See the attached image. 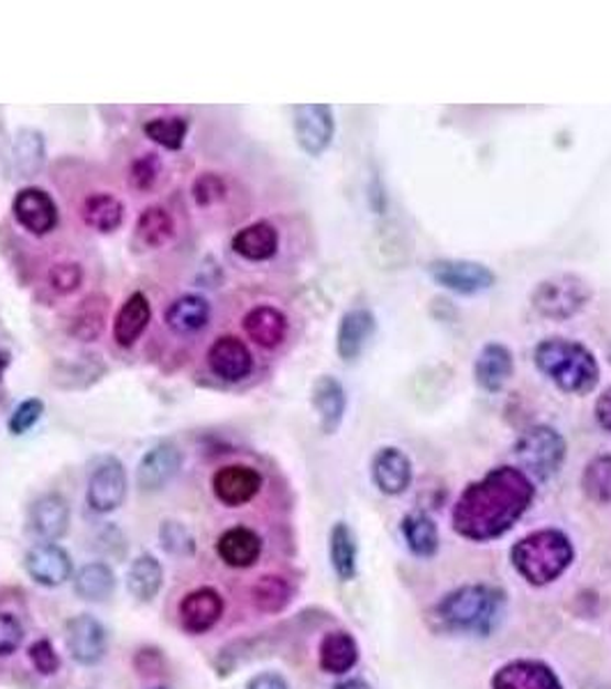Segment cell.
<instances>
[{
  "label": "cell",
  "mask_w": 611,
  "mask_h": 689,
  "mask_svg": "<svg viewBox=\"0 0 611 689\" xmlns=\"http://www.w3.org/2000/svg\"><path fill=\"white\" fill-rule=\"evenodd\" d=\"M159 540L168 554L175 556H194L196 554V538L187 526L175 520H166L159 526Z\"/></svg>",
  "instance_id": "cell-40"
},
{
  "label": "cell",
  "mask_w": 611,
  "mask_h": 689,
  "mask_svg": "<svg viewBox=\"0 0 611 689\" xmlns=\"http://www.w3.org/2000/svg\"><path fill=\"white\" fill-rule=\"evenodd\" d=\"M515 370L513 352L503 342H488L473 361L476 384L488 393H499L509 384Z\"/></svg>",
  "instance_id": "cell-20"
},
{
  "label": "cell",
  "mask_w": 611,
  "mask_h": 689,
  "mask_svg": "<svg viewBox=\"0 0 611 689\" xmlns=\"http://www.w3.org/2000/svg\"><path fill=\"white\" fill-rule=\"evenodd\" d=\"M492 689H564V685L545 661L515 659L494 674Z\"/></svg>",
  "instance_id": "cell-17"
},
{
  "label": "cell",
  "mask_w": 611,
  "mask_h": 689,
  "mask_svg": "<svg viewBox=\"0 0 611 689\" xmlns=\"http://www.w3.org/2000/svg\"><path fill=\"white\" fill-rule=\"evenodd\" d=\"M12 158H14V171L19 177H35L46 158V145L42 131L37 129H19L12 145Z\"/></svg>",
  "instance_id": "cell-33"
},
{
  "label": "cell",
  "mask_w": 611,
  "mask_h": 689,
  "mask_svg": "<svg viewBox=\"0 0 611 689\" xmlns=\"http://www.w3.org/2000/svg\"><path fill=\"white\" fill-rule=\"evenodd\" d=\"M48 287L58 295H72L84 283V270L78 262H58L48 270Z\"/></svg>",
  "instance_id": "cell-42"
},
{
  "label": "cell",
  "mask_w": 611,
  "mask_h": 689,
  "mask_svg": "<svg viewBox=\"0 0 611 689\" xmlns=\"http://www.w3.org/2000/svg\"><path fill=\"white\" fill-rule=\"evenodd\" d=\"M310 403L317 414V420H320L323 433L325 435L338 433L345 418V409H348V393H345V386L331 375L317 378L310 391Z\"/></svg>",
  "instance_id": "cell-21"
},
{
  "label": "cell",
  "mask_w": 611,
  "mask_h": 689,
  "mask_svg": "<svg viewBox=\"0 0 611 689\" xmlns=\"http://www.w3.org/2000/svg\"><path fill=\"white\" fill-rule=\"evenodd\" d=\"M534 361L541 373L570 395H587L600 382V363L596 354L577 340L552 336L538 342Z\"/></svg>",
  "instance_id": "cell-2"
},
{
  "label": "cell",
  "mask_w": 611,
  "mask_h": 689,
  "mask_svg": "<svg viewBox=\"0 0 611 689\" xmlns=\"http://www.w3.org/2000/svg\"><path fill=\"white\" fill-rule=\"evenodd\" d=\"M118 579L109 564H86L74 575V593L86 602H103L116 593Z\"/></svg>",
  "instance_id": "cell-32"
},
{
  "label": "cell",
  "mask_w": 611,
  "mask_h": 689,
  "mask_svg": "<svg viewBox=\"0 0 611 689\" xmlns=\"http://www.w3.org/2000/svg\"><path fill=\"white\" fill-rule=\"evenodd\" d=\"M501 606V591L485 584H469L450 591L437 604V616L450 630L485 634L497 625Z\"/></svg>",
  "instance_id": "cell-4"
},
{
  "label": "cell",
  "mask_w": 611,
  "mask_h": 689,
  "mask_svg": "<svg viewBox=\"0 0 611 689\" xmlns=\"http://www.w3.org/2000/svg\"><path fill=\"white\" fill-rule=\"evenodd\" d=\"M412 462L401 448L384 446L373 458V481L386 496H397L412 485Z\"/></svg>",
  "instance_id": "cell-22"
},
{
  "label": "cell",
  "mask_w": 611,
  "mask_h": 689,
  "mask_svg": "<svg viewBox=\"0 0 611 689\" xmlns=\"http://www.w3.org/2000/svg\"><path fill=\"white\" fill-rule=\"evenodd\" d=\"M295 139L308 156H320L334 141L336 120L327 103H302L295 106Z\"/></svg>",
  "instance_id": "cell-9"
},
{
  "label": "cell",
  "mask_w": 611,
  "mask_h": 689,
  "mask_svg": "<svg viewBox=\"0 0 611 689\" xmlns=\"http://www.w3.org/2000/svg\"><path fill=\"white\" fill-rule=\"evenodd\" d=\"M179 467H182V453L175 444L162 441L152 446L141 458L139 469H137L139 488L145 492L164 490L175 479Z\"/></svg>",
  "instance_id": "cell-18"
},
{
  "label": "cell",
  "mask_w": 611,
  "mask_h": 689,
  "mask_svg": "<svg viewBox=\"0 0 611 689\" xmlns=\"http://www.w3.org/2000/svg\"><path fill=\"white\" fill-rule=\"evenodd\" d=\"M23 568L35 584L44 589H58L72 579V559L69 554L56 543H40L25 551Z\"/></svg>",
  "instance_id": "cell-12"
},
{
  "label": "cell",
  "mask_w": 611,
  "mask_h": 689,
  "mask_svg": "<svg viewBox=\"0 0 611 689\" xmlns=\"http://www.w3.org/2000/svg\"><path fill=\"white\" fill-rule=\"evenodd\" d=\"M403 536L407 547L421 559H430L439 549V528L423 513H412L403 520Z\"/></svg>",
  "instance_id": "cell-36"
},
{
  "label": "cell",
  "mask_w": 611,
  "mask_h": 689,
  "mask_svg": "<svg viewBox=\"0 0 611 689\" xmlns=\"http://www.w3.org/2000/svg\"><path fill=\"white\" fill-rule=\"evenodd\" d=\"M430 278L456 295H481L497 283V274L483 262L439 258L428 264Z\"/></svg>",
  "instance_id": "cell-7"
},
{
  "label": "cell",
  "mask_w": 611,
  "mask_h": 689,
  "mask_svg": "<svg viewBox=\"0 0 611 689\" xmlns=\"http://www.w3.org/2000/svg\"><path fill=\"white\" fill-rule=\"evenodd\" d=\"M262 490V473L249 464H228L211 475V492L228 508L247 506Z\"/></svg>",
  "instance_id": "cell-14"
},
{
  "label": "cell",
  "mask_w": 611,
  "mask_h": 689,
  "mask_svg": "<svg viewBox=\"0 0 611 689\" xmlns=\"http://www.w3.org/2000/svg\"><path fill=\"white\" fill-rule=\"evenodd\" d=\"M154 689H166V687H154Z\"/></svg>",
  "instance_id": "cell-51"
},
{
  "label": "cell",
  "mask_w": 611,
  "mask_h": 689,
  "mask_svg": "<svg viewBox=\"0 0 611 689\" xmlns=\"http://www.w3.org/2000/svg\"><path fill=\"white\" fill-rule=\"evenodd\" d=\"M159 175H162V158H159L154 152H148V154H141L137 156L134 162H131L129 166V187L134 192H150Z\"/></svg>",
  "instance_id": "cell-41"
},
{
  "label": "cell",
  "mask_w": 611,
  "mask_h": 689,
  "mask_svg": "<svg viewBox=\"0 0 611 689\" xmlns=\"http://www.w3.org/2000/svg\"><path fill=\"white\" fill-rule=\"evenodd\" d=\"M359 644L348 632H329L320 644V667L327 674L342 676L357 667Z\"/></svg>",
  "instance_id": "cell-29"
},
{
  "label": "cell",
  "mask_w": 611,
  "mask_h": 689,
  "mask_svg": "<svg viewBox=\"0 0 611 689\" xmlns=\"http://www.w3.org/2000/svg\"><path fill=\"white\" fill-rule=\"evenodd\" d=\"M152 320L150 299L143 293L129 295L113 317V340L120 348H131L145 333Z\"/></svg>",
  "instance_id": "cell-26"
},
{
  "label": "cell",
  "mask_w": 611,
  "mask_h": 689,
  "mask_svg": "<svg viewBox=\"0 0 611 689\" xmlns=\"http://www.w3.org/2000/svg\"><path fill=\"white\" fill-rule=\"evenodd\" d=\"M127 499V471L116 456L101 458L88 479L86 501L97 515L118 511Z\"/></svg>",
  "instance_id": "cell-8"
},
{
  "label": "cell",
  "mask_w": 611,
  "mask_h": 689,
  "mask_svg": "<svg viewBox=\"0 0 611 689\" xmlns=\"http://www.w3.org/2000/svg\"><path fill=\"white\" fill-rule=\"evenodd\" d=\"M164 587V568L154 554H141L129 566L127 589L139 602H152Z\"/></svg>",
  "instance_id": "cell-31"
},
{
  "label": "cell",
  "mask_w": 611,
  "mask_h": 689,
  "mask_svg": "<svg viewBox=\"0 0 611 689\" xmlns=\"http://www.w3.org/2000/svg\"><path fill=\"white\" fill-rule=\"evenodd\" d=\"M145 136L162 145L164 150L177 152L184 147V141H187L189 134V118L187 116H159L152 118L143 124Z\"/></svg>",
  "instance_id": "cell-38"
},
{
  "label": "cell",
  "mask_w": 611,
  "mask_h": 689,
  "mask_svg": "<svg viewBox=\"0 0 611 689\" xmlns=\"http://www.w3.org/2000/svg\"><path fill=\"white\" fill-rule=\"evenodd\" d=\"M175 237V219L162 205L145 207L134 226V240L141 249H164Z\"/></svg>",
  "instance_id": "cell-28"
},
{
  "label": "cell",
  "mask_w": 611,
  "mask_h": 689,
  "mask_svg": "<svg viewBox=\"0 0 611 689\" xmlns=\"http://www.w3.org/2000/svg\"><path fill=\"white\" fill-rule=\"evenodd\" d=\"M8 365H10V352H0V378L6 375V370H8Z\"/></svg>",
  "instance_id": "cell-50"
},
{
  "label": "cell",
  "mask_w": 611,
  "mask_h": 689,
  "mask_svg": "<svg viewBox=\"0 0 611 689\" xmlns=\"http://www.w3.org/2000/svg\"><path fill=\"white\" fill-rule=\"evenodd\" d=\"M29 657L31 665L35 667L37 674L42 676H53L61 671V655L53 648V644L48 639H40L29 648Z\"/></svg>",
  "instance_id": "cell-45"
},
{
  "label": "cell",
  "mask_w": 611,
  "mask_h": 689,
  "mask_svg": "<svg viewBox=\"0 0 611 689\" xmlns=\"http://www.w3.org/2000/svg\"><path fill=\"white\" fill-rule=\"evenodd\" d=\"M513 453L528 479L549 481L552 475L561 471L568 456V444L559 430L534 426L520 435Z\"/></svg>",
  "instance_id": "cell-6"
},
{
  "label": "cell",
  "mask_w": 611,
  "mask_h": 689,
  "mask_svg": "<svg viewBox=\"0 0 611 689\" xmlns=\"http://www.w3.org/2000/svg\"><path fill=\"white\" fill-rule=\"evenodd\" d=\"M42 414H44V403L40 401V397H29V401L19 403L17 409L12 412V416L8 418L10 435H14V437L25 435L42 418Z\"/></svg>",
  "instance_id": "cell-44"
},
{
  "label": "cell",
  "mask_w": 611,
  "mask_h": 689,
  "mask_svg": "<svg viewBox=\"0 0 611 689\" xmlns=\"http://www.w3.org/2000/svg\"><path fill=\"white\" fill-rule=\"evenodd\" d=\"M593 299V287L579 274H556L541 281L531 293V306L547 320L564 322L579 315Z\"/></svg>",
  "instance_id": "cell-5"
},
{
  "label": "cell",
  "mask_w": 611,
  "mask_h": 689,
  "mask_svg": "<svg viewBox=\"0 0 611 689\" xmlns=\"http://www.w3.org/2000/svg\"><path fill=\"white\" fill-rule=\"evenodd\" d=\"M65 646L76 665L95 667L109 648V634L95 616L81 614L65 625Z\"/></svg>",
  "instance_id": "cell-10"
},
{
  "label": "cell",
  "mask_w": 611,
  "mask_h": 689,
  "mask_svg": "<svg viewBox=\"0 0 611 689\" xmlns=\"http://www.w3.org/2000/svg\"><path fill=\"white\" fill-rule=\"evenodd\" d=\"M536 496V485L517 467H497L473 481L454 506L456 534L488 543L506 536Z\"/></svg>",
  "instance_id": "cell-1"
},
{
  "label": "cell",
  "mask_w": 611,
  "mask_h": 689,
  "mask_svg": "<svg viewBox=\"0 0 611 689\" xmlns=\"http://www.w3.org/2000/svg\"><path fill=\"white\" fill-rule=\"evenodd\" d=\"M17 223L35 237L48 234L58 226V205L51 194L40 187H23L12 200Z\"/></svg>",
  "instance_id": "cell-11"
},
{
  "label": "cell",
  "mask_w": 611,
  "mask_h": 689,
  "mask_svg": "<svg viewBox=\"0 0 611 689\" xmlns=\"http://www.w3.org/2000/svg\"><path fill=\"white\" fill-rule=\"evenodd\" d=\"M223 609L226 602L217 589L211 587L194 589L179 602V625L189 634H205L221 621Z\"/></svg>",
  "instance_id": "cell-15"
},
{
  "label": "cell",
  "mask_w": 611,
  "mask_h": 689,
  "mask_svg": "<svg viewBox=\"0 0 611 689\" xmlns=\"http://www.w3.org/2000/svg\"><path fill=\"white\" fill-rule=\"evenodd\" d=\"M596 420L598 426L611 435V386H607L596 403Z\"/></svg>",
  "instance_id": "cell-47"
},
{
  "label": "cell",
  "mask_w": 611,
  "mask_h": 689,
  "mask_svg": "<svg viewBox=\"0 0 611 689\" xmlns=\"http://www.w3.org/2000/svg\"><path fill=\"white\" fill-rule=\"evenodd\" d=\"M581 490L598 506L611 503V456L593 458L581 473Z\"/></svg>",
  "instance_id": "cell-39"
},
{
  "label": "cell",
  "mask_w": 611,
  "mask_h": 689,
  "mask_svg": "<svg viewBox=\"0 0 611 689\" xmlns=\"http://www.w3.org/2000/svg\"><path fill=\"white\" fill-rule=\"evenodd\" d=\"M69 528V506L63 494L48 492L37 496L29 508V532L42 543L61 540Z\"/></svg>",
  "instance_id": "cell-16"
},
{
  "label": "cell",
  "mask_w": 611,
  "mask_h": 689,
  "mask_svg": "<svg viewBox=\"0 0 611 689\" xmlns=\"http://www.w3.org/2000/svg\"><path fill=\"white\" fill-rule=\"evenodd\" d=\"M357 556L359 547L352 528L345 522H336L329 534V559L340 581H350L357 577Z\"/></svg>",
  "instance_id": "cell-34"
},
{
  "label": "cell",
  "mask_w": 611,
  "mask_h": 689,
  "mask_svg": "<svg viewBox=\"0 0 611 689\" xmlns=\"http://www.w3.org/2000/svg\"><path fill=\"white\" fill-rule=\"evenodd\" d=\"M378 331L375 315L368 308H352L340 317L338 333H336V352L345 363L357 361L370 338Z\"/></svg>",
  "instance_id": "cell-19"
},
{
  "label": "cell",
  "mask_w": 611,
  "mask_h": 689,
  "mask_svg": "<svg viewBox=\"0 0 611 689\" xmlns=\"http://www.w3.org/2000/svg\"><path fill=\"white\" fill-rule=\"evenodd\" d=\"M230 247L249 262H268L279 253V230L270 221H255L237 230Z\"/></svg>",
  "instance_id": "cell-25"
},
{
  "label": "cell",
  "mask_w": 611,
  "mask_h": 689,
  "mask_svg": "<svg viewBox=\"0 0 611 689\" xmlns=\"http://www.w3.org/2000/svg\"><path fill=\"white\" fill-rule=\"evenodd\" d=\"M192 194L198 207H211L226 198L228 187L226 179L217 173H200L194 184H192Z\"/></svg>",
  "instance_id": "cell-43"
},
{
  "label": "cell",
  "mask_w": 611,
  "mask_h": 689,
  "mask_svg": "<svg viewBox=\"0 0 611 689\" xmlns=\"http://www.w3.org/2000/svg\"><path fill=\"white\" fill-rule=\"evenodd\" d=\"M244 333L264 350H274L287 336V317L276 306H255L242 320Z\"/></svg>",
  "instance_id": "cell-24"
},
{
  "label": "cell",
  "mask_w": 611,
  "mask_h": 689,
  "mask_svg": "<svg viewBox=\"0 0 611 689\" xmlns=\"http://www.w3.org/2000/svg\"><path fill=\"white\" fill-rule=\"evenodd\" d=\"M511 561L531 587H547L572 566L575 547L559 528H543L513 545Z\"/></svg>",
  "instance_id": "cell-3"
},
{
  "label": "cell",
  "mask_w": 611,
  "mask_h": 689,
  "mask_svg": "<svg viewBox=\"0 0 611 689\" xmlns=\"http://www.w3.org/2000/svg\"><path fill=\"white\" fill-rule=\"evenodd\" d=\"M334 689H370V685L359 680V678H350V680H342V682L334 685Z\"/></svg>",
  "instance_id": "cell-49"
},
{
  "label": "cell",
  "mask_w": 611,
  "mask_h": 689,
  "mask_svg": "<svg viewBox=\"0 0 611 689\" xmlns=\"http://www.w3.org/2000/svg\"><path fill=\"white\" fill-rule=\"evenodd\" d=\"M84 223L101 234L116 232L124 221V205L109 192L90 194L81 205Z\"/></svg>",
  "instance_id": "cell-30"
},
{
  "label": "cell",
  "mask_w": 611,
  "mask_h": 689,
  "mask_svg": "<svg viewBox=\"0 0 611 689\" xmlns=\"http://www.w3.org/2000/svg\"><path fill=\"white\" fill-rule=\"evenodd\" d=\"M247 689H290V687H287V682H285L283 676L268 671V674L253 676V678L249 680Z\"/></svg>",
  "instance_id": "cell-48"
},
{
  "label": "cell",
  "mask_w": 611,
  "mask_h": 689,
  "mask_svg": "<svg viewBox=\"0 0 611 689\" xmlns=\"http://www.w3.org/2000/svg\"><path fill=\"white\" fill-rule=\"evenodd\" d=\"M211 306L200 295H182L166 308V327L177 336H192L209 325Z\"/></svg>",
  "instance_id": "cell-27"
},
{
  "label": "cell",
  "mask_w": 611,
  "mask_h": 689,
  "mask_svg": "<svg viewBox=\"0 0 611 689\" xmlns=\"http://www.w3.org/2000/svg\"><path fill=\"white\" fill-rule=\"evenodd\" d=\"M207 365L211 375L223 382H244L253 373V354L237 336H219L209 344Z\"/></svg>",
  "instance_id": "cell-13"
},
{
  "label": "cell",
  "mask_w": 611,
  "mask_h": 689,
  "mask_svg": "<svg viewBox=\"0 0 611 689\" xmlns=\"http://www.w3.org/2000/svg\"><path fill=\"white\" fill-rule=\"evenodd\" d=\"M106 310H109V299L103 295L86 297L72 315V333L84 342L95 340L103 331Z\"/></svg>",
  "instance_id": "cell-37"
},
{
  "label": "cell",
  "mask_w": 611,
  "mask_h": 689,
  "mask_svg": "<svg viewBox=\"0 0 611 689\" xmlns=\"http://www.w3.org/2000/svg\"><path fill=\"white\" fill-rule=\"evenodd\" d=\"M292 593L290 581L281 575H262L251 589L253 604L262 614H281L292 602Z\"/></svg>",
  "instance_id": "cell-35"
},
{
  "label": "cell",
  "mask_w": 611,
  "mask_h": 689,
  "mask_svg": "<svg viewBox=\"0 0 611 689\" xmlns=\"http://www.w3.org/2000/svg\"><path fill=\"white\" fill-rule=\"evenodd\" d=\"M23 625L17 616L0 612V657H8L12 653L19 650V646L23 644Z\"/></svg>",
  "instance_id": "cell-46"
},
{
  "label": "cell",
  "mask_w": 611,
  "mask_h": 689,
  "mask_svg": "<svg viewBox=\"0 0 611 689\" xmlns=\"http://www.w3.org/2000/svg\"><path fill=\"white\" fill-rule=\"evenodd\" d=\"M217 554L228 568L247 570L260 559L262 538L249 526H230L217 540Z\"/></svg>",
  "instance_id": "cell-23"
}]
</instances>
